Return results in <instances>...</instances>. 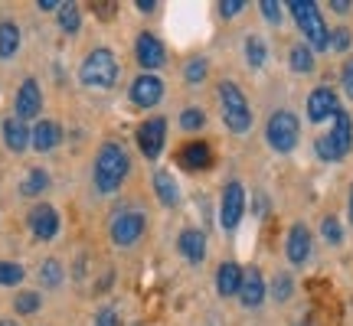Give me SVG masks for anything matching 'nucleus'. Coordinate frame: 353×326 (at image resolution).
<instances>
[{"instance_id": "obj_16", "label": "nucleus", "mask_w": 353, "mask_h": 326, "mask_svg": "<svg viewBox=\"0 0 353 326\" xmlns=\"http://www.w3.org/2000/svg\"><path fill=\"white\" fill-rule=\"evenodd\" d=\"M327 138H330V144H334V151L341 153V160L350 153V147H353V121H350V114L343 111H337V118H334V127L327 131Z\"/></svg>"}, {"instance_id": "obj_37", "label": "nucleus", "mask_w": 353, "mask_h": 326, "mask_svg": "<svg viewBox=\"0 0 353 326\" xmlns=\"http://www.w3.org/2000/svg\"><path fill=\"white\" fill-rule=\"evenodd\" d=\"M95 326H118V314H114L112 307H105L95 314Z\"/></svg>"}, {"instance_id": "obj_11", "label": "nucleus", "mask_w": 353, "mask_h": 326, "mask_svg": "<svg viewBox=\"0 0 353 326\" xmlns=\"http://www.w3.org/2000/svg\"><path fill=\"white\" fill-rule=\"evenodd\" d=\"M30 232H33V239L39 241H50L59 235V213L52 209V206H33L30 209Z\"/></svg>"}, {"instance_id": "obj_28", "label": "nucleus", "mask_w": 353, "mask_h": 326, "mask_svg": "<svg viewBox=\"0 0 353 326\" xmlns=\"http://www.w3.org/2000/svg\"><path fill=\"white\" fill-rule=\"evenodd\" d=\"M39 281H43V287H59L63 284V264L56 261V258H50V261H43V268H39Z\"/></svg>"}, {"instance_id": "obj_32", "label": "nucleus", "mask_w": 353, "mask_h": 326, "mask_svg": "<svg viewBox=\"0 0 353 326\" xmlns=\"http://www.w3.org/2000/svg\"><path fill=\"white\" fill-rule=\"evenodd\" d=\"M327 50H334V52H347V50H350V30H347V26H337V30H330Z\"/></svg>"}, {"instance_id": "obj_42", "label": "nucleus", "mask_w": 353, "mask_h": 326, "mask_svg": "<svg viewBox=\"0 0 353 326\" xmlns=\"http://www.w3.org/2000/svg\"><path fill=\"white\" fill-rule=\"evenodd\" d=\"M138 10L141 13H151L154 10V0H138Z\"/></svg>"}, {"instance_id": "obj_18", "label": "nucleus", "mask_w": 353, "mask_h": 326, "mask_svg": "<svg viewBox=\"0 0 353 326\" xmlns=\"http://www.w3.org/2000/svg\"><path fill=\"white\" fill-rule=\"evenodd\" d=\"M0 131H3V144H7L13 153H23L26 147H30V138H33V131H30V127H26V121H20L17 114H13V118H7Z\"/></svg>"}, {"instance_id": "obj_5", "label": "nucleus", "mask_w": 353, "mask_h": 326, "mask_svg": "<svg viewBox=\"0 0 353 326\" xmlns=\"http://www.w3.org/2000/svg\"><path fill=\"white\" fill-rule=\"evenodd\" d=\"M265 138L272 144V151L278 153H291L298 147V138H301V121L291 111H275L265 124Z\"/></svg>"}, {"instance_id": "obj_26", "label": "nucleus", "mask_w": 353, "mask_h": 326, "mask_svg": "<svg viewBox=\"0 0 353 326\" xmlns=\"http://www.w3.org/2000/svg\"><path fill=\"white\" fill-rule=\"evenodd\" d=\"M46 186H50V173L33 166V170L26 173V180L20 183V193H23V196H39V193H46Z\"/></svg>"}, {"instance_id": "obj_15", "label": "nucleus", "mask_w": 353, "mask_h": 326, "mask_svg": "<svg viewBox=\"0 0 353 326\" xmlns=\"http://www.w3.org/2000/svg\"><path fill=\"white\" fill-rule=\"evenodd\" d=\"M176 251L190 264H203V258H206V235H203L200 228H183L180 239H176Z\"/></svg>"}, {"instance_id": "obj_36", "label": "nucleus", "mask_w": 353, "mask_h": 326, "mask_svg": "<svg viewBox=\"0 0 353 326\" xmlns=\"http://www.w3.org/2000/svg\"><path fill=\"white\" fill-rule=\"evenodd\" d=\"M262 17L268 23H281V7H278L275 0H262Z\"/></svg>"}, {"instance_id": "obj_17", "label": "nucleus", "mask_w": 353, "mask_h": 326, "mask_svg": "<svg viewBox=\"0 0 353 326\" xmlns=\"http://www.w3.org/2000/svg\"><path fill=\"white\" fill-rule=\"evenodd\" d=\"M242 277H245V271L236 261L219 264V271H216V290H219V297H239Z\"/></svg>"}, {"instance_id": "obj_6", "label": "nucleus", "mask_w": 353, "mask_h": 326, "mask_svg": "<svg viewBox=\"0 0 353 326\" xmlns=\"http://www.w3.org/2000/svg\"><path fill=\"white\" fill-rule=\"evenodd\" d=\"M144 228H148V219H144L141 209H118L112 219V226H108V232H112V241L118 248H131V245L141 241Z\"/></svg>"}, {"instance_id": "obj_8", "label": "nucleus", "mask_w": 353, "mask_h": 326, "mask_svg": "<svg viewBox=\"0 0 353 326\" xmlns=\"http://www.w3.org/2000/svg\"><path fill=\"white\" fill-rule=\"evenodd\" d=\"M161 98H164V78L157 76V72H141L131 82V101L138 108H154Z\"/></svg>"}, {"instance_id": "obj_43", "label": "nucleus", "mask_w": 353, "mask_h": 326, "mask_svg": "<svg viewBox=\"0 0 353 326\" xmlns=\"http://www.w3.org/2000/svg\"><path fill=\"white\" fill-rule=\"evenodd\" d=\"M350 222H353V189H350Z\"/></svg>"}, {"instance_id": "obj_25", "label": "nucleus", "mask_w": 353, "mask_h": 326, "mask_svg": "<svg viewBox=\"0 0 353 326\" xmlns=\"http://www.w3.org/2000/svg\"><path fill=\"white\" fill-rule=\"evenodd\" d=\"M288 65L294 69V72H311V69H314V50H311L307 43H298V46H291Z\"/></svg>"}, {"instance_id": "obj_34", "label": "nucleus", "mask_w": 353, "mask_h": 326, "mask_svg": "<svg viewBox=\"0 0 353 326\" xmlns=\"http://www.w3.org/2000/svg\"><path fill=\"white\" fill-rule=\"evenodd\" d=\"M321 232H324V239H327L330 245H341L343 241V228H341V222H337L334 215H327V219L321 222Z\"/></svg>"}, {"instance_id": "obj_38", "label": "nucleus", "mask_w": 353, "mask_h": 326, "mask_svg": "<svg viewBox=\"0 0 353 326\" xmlns=\"http://www.w3.org/2000/svg\"><path fill=\"white\" fill-rule=\"evenodd\" d=\"M343 91H347V95H350L353 98V56L350 59H347V63H343Z\"/></svg>"}, {"instance_id": "obj_22", "label": "nucleus", "mask_w": 353, "mask_h": 326, "mask_svg": "<svg viewBox=\"0 0 353 326\" xmlns=\"http://www.w3.org/2000/svg\"><path fill=\"white\" fill-rule=\"evenodd\" d=\"M154 193H157V199L164 202L167 209H174L176 202H180V189H176L174 176L167 173V170H157V173H154Z\"/></svg>"}, {"instance_id": "obj_24", "label": "nucleus", "mask_w": 353, "mask_h": 326, "mask_svg": "<svg viewBox=\"0 0 353 326\" xmlns=\"http://www.w3.org/2000/svg\"><path fill=\"white\" fill-rule=\"evenodd\" d=\"M56 20H59V30H63L65 36L79 33V26H82V10H79V3H69V0H63V7L56 10Z\"/></svg>"}, {"instance_id": "obj_2", "label": "nucleus", "mask_w": 353, "mask_h": 326, "mask_svg": "<svg viewBox=\"0 0 353 326\" xmlns=\"http://www.w3.org/2000/svg\"><path fill=\"white\" fill-rule=\"evenodd\" d=\"M219 105H223V121L232 134H245L252 127V108L236 82H219Z\"/></svg>"}, {"instance_id": "obj_20", "label": "nucleus", "mask_w": 353, "mask_h": 326, "mask_svg": "<svg viewBox=\"0 0 353 326\" xmlns=\"http://www.w3.org/2000/svg\"><path fill=\"white\" fill-rule=\"evenodd\" d=\"M59 140H63V127L56 124V121H39V124L33 127L30 144H33L39 153H46V151H52V147H59Z\"/></svg>"}, {"instance_id": "obj_14", "label": "nucleus", "mask_w": 353, "mask_h": 326, "mask_svg": "<svg viewBox=\"0 0 353 326\" xmlns=\"http://www.w3.org/2000/svg\"><path fill=\"white\" fill-rule=\"evenodd\" d=\"M285 254L291 264H304L311 258V232L304 222H294L288 228V241H285Z\"/></svg>"}, {"instance_id": "obj_4", "label": "nucleus", "mask_w": 353, "mask_h": 326, "mask_svg": "<svg viewBox=\"0 0 353 326\" xmlns=\"http://www.w3.org/2000/svg\"><path fill=\"white\" fill-rule=\"evenodd\" d=\"M288 7H291L294 23L301 26L307 46H311V50H327L330 30L324 26V17H321V10H317V3H311V0H291Z\"/></svg>"}, {"instance_id": "obj_30", "label": "nucleus", "mask_w": 353, "mask_h": 326, "mask_svg": "<svg viewBox=\"0 0 353 326\" xmlns=\"http://www.w3.org/2000/svg\"><path fill=\"white\" fill-rule=\"evenodd\" d=\"M23 264H17V261H0V284L3 287H13V284H20L23 281Z\"/></svg>"}, {"instance_id": "obj_13", "label": "nucleus", "mask_w": 353, "mask_h": 326, "mask_svg": "<svg viewBox=\"0 0 353 326\" xmlns=\"http://www.w3.org/2000/svg\"><path fill=\"white\" fill-rule=\"evenodd\" d=\"M17 118L20 121H30V118H37L39 108H43V91H39V82L37 78H26L23 85L17 88Z\"/></svg>"}, {"instance_id": "obj_31", "label": "nucleus", "mask_w": 353, "mask_h": 326, "mask_svg": "<svg viewBox=\"0 0 353 326\" xmlns=\"http://www.w3.org/2000/svg\"><path fill=\"white\" fill-rule=\"evenodd\" d=\"M183 76H187L190 85H200L203 78H206V59H203V56H193L187 63V69H183Z\"/></svg>"}, {"instance_id": "obj_35", "label": "nucleus", "mask_w": 353, "mask_h": 326, "mask_svg": "<svg viewBox=\"0 0 353 326\" xmlns=\"http://www.w3.org/2000/svg\"><path fill=\"white\" fill-rule=\"evenodd\" d=\"M291 274H275V281H272V297L275 301H288L291 297Z\"/></svg>"}, {"instance_id": "obj_40", "label": "nucleus", "mask_w": 353, "mask_h": 326, "mask_svg": "<svg viewBox=\"0 0 353 326\" xmlns=\"http://www.w3.org/2000/svg\"><path fill=\"white\" fill-rule=\"evenodd\" d=\"M63 0H39V10H59Z\"/></svg>"}, {"instance_id": "obj_10", "label": "nucleus", "mask_w": 353, "mask_h": 326, "mask_svg": "<svg viewBox=\"0 0 353 326\" xmlns=\"http://www.w3.org/2000/svg\"><path fill=\"white\" fill-rule=\"evenodd\" d=\"M134 56H138V63L144 72H157V69L167 63L164 43L154 36V33H141V36L134 39Z\"/></svg>"}, {"instance_id": "obj_21", "label": "nucleus", "mask_w": 353, "mask_h": 326, "mask_svg": "<svg viewBox=\"0 0 353 326\" xmlns=\"http://www.w3.org/2000/svg\"><path fill=\"white\" fill-rule=\"evenodd\" d=\"M210 147L203 144V140H190L180 147V166H187V170H206L210 166Z\"/></svg>"}, {"instance_id": "obj_3", "label": "nucleus", "mask_w": 353, "mask_h": 326, "mask_svg": "<svg viewBox=\"0 0 353 326\" xmlns=\"http://www.w3.org/2000/svg\"><path fill=\"white\" fill-rule=\"evenodd\" d=\"M79 78H82V85L88 88H112L114 78H118V59H114L112 50H92L82 59V69H79Z\"/></svg>"}, {"instance_id": "obj_33", "label": "nucleus", "mask_w": 353, "mask_h": 326, "mask_svg": "<svg viewBox=\"0 0 353 326\" xmlns=\"http://www.w3.org/2000/svg\"><path fill=\"white\" fill-rule=\"evenodd\" d=\"M203 124H206V114H203L200 108H187V111L180 114V127H183V131H200Z\"/></svg>"}, {"instance_id": "obj_1", "label": "nucleus", "mask_w": 353, "mask_h": 326, "mask_svg": "<svg viewBox=\"0 0 353 326\" xmlns=\"http://www.w3.org/2000/svg\"><path fill=\"white\" fill-rule=\"evenodd\" d=\"M128 170H131V160L121 144H101L99 147V157H95V166H92V180H95V189L99 193H118L121 183H125Z\"/></svg>"}, {"instance_id": "obj_19", "label": "nucleus", "mask_w": 353, "mask_h": 326, "mask_svg": "<svg viewBox=\"0 0 353 326\" xmlns=\"http://www.w3.org/2000/svg\"><path fill=\"white\" fill-rule=\"evenodd\" d=\"M265 277L259 268H249L245 271V277H242V287H239V301L242 307H259V303L265 301Z\"/></svg>"}, {"instance_id": "obj_9", "label": "nucleus", "mask_w": 353, "mask_h": 326, "mask_svg": "<svg viewBox=\"0 0 353 326\" xmlns=\"http://www.w3.org/2000/svg\"><path fill=\"white\" fill-rule=\"evenodd\" d=\"M164 140H167V121L164 118H151L138 127V147L148 160H157L161 151H164Z\"/></svg>"}, {"instance_id": "obj_29", "label": "nucleus", "mask_w": 353, "mask_h": 326, "mask_svg": "<svg viewBox=\"0 0 353 326\" xmlns=\"http://www.w3.org/2000/svg\"><path fill=\"white\" fill-rule=\"evenodd\" d=\"M39 303L43 301H39L37 290H20V294H17V301H13V310H17L20 316H26V314H37Z\"/></svg>"}, {"instance_id": "obj_7", "label": "nucleus", "mask_w": 353, "mask_h": 326, "mask_svg": "<svg viewBox=\"0 0 353 326\" xmlns=\"http://www.w3.org/2000/svg\"><path fill=\"white\" fill-rule=\"evenodd\" d=\"M242 215H245V189H242L239 180H232L226 183L223 189V202H219V226L226 228V232H236L242 222Z\"/></svg>"}, {"instance_id": "obj_27", "label": "nucleus", "mask_w": 353, "mask_h": 326, "mask_svg": "<svg viewBox=\"0 0 353 326\" xmlns=\"http://www.w3.org/2000/svg\"><path fill=\"white\" fill-rule=\"evenodd\" d=\"M245 59H249V65L252 69H262L265 59H268V46H265L262 36H249L245 39Z\"/></svg>"}, {"instance_id": "obj_12", "label": "nucleus", "mask_w": 353, "mask_h": 326, "mask_svg": "<svg viewBox=\"0 0 353 326\" xmlns=\"http://www.w3.org/2000/svg\"><path fill=\"white\" fill-rule=\"evenodd\" d=\"M337 111H341V101L334 95V88H314L307 95V118L314 124L327 121V118H337Z\"/></svg>"}, {"instance_id": "obj_23", "label": "nucleus", "mask_w": 353, "mask_h": 326, "mask_svg": "<svg viewBox=\"0 0 353 326\" xmlns=\"http://www.w3.org/2000/svg\"><path fill=\"white\" fill-rule=\"evenodd\" d=\"M20 50V26L13 20H0V59H13Z\"/></svg>"}, {"instance_id": "obj_41", "label": "nucleus", "mask_w": 353, "mask_h": 326, "mask_svg": "<svg viewBox=\"0 0 353 326\" xmlns=\"http://www.w3.org/2000/svg\"><path fill=\"white\" fill-rule=\"evenodd\" d=\"M330 7H334V10H337V13H347V10H350V3H347V0H334Z\"/></svg>"}, {"instance_id": "obj_39", "label": "nucleus", "mask_w": 353, "mask_h": 326, "mask_svg": "<svg viewBox=\"0 0 353 326\" xmlns=\"http://www.w3.org/2000/svg\"><path fill=\"white\" fill-rule=\"evenodd\" d=\"M219 13H223V17H236V13H242V0H223V3H219Z\"/></svg>"}, {"instance_id": "obj_44", "label": "nucleus", "mask_w": 353, "mask_h": 326, "mask_svg": "<svg viewBox=\"0 0 353 326\" xmlns=\"http://www.w3.org/2000/svg\"><path fill=\"white\" fill-rule=\"evenodd\" d=\"M0 326H17V323L13 320H0Z\"/></svg>"}]
</instances>
